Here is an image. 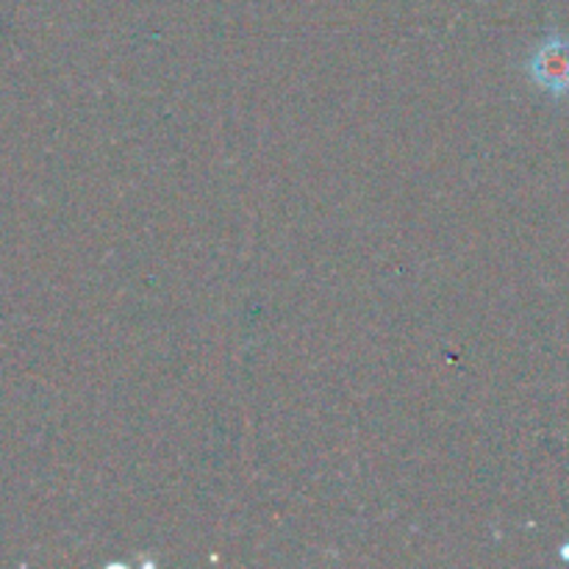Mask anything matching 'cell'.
Wrapping results in <instances>:
<instances>
[{
	"instance_id": "6da1fadb",
	"label": "cell",
	"mask_w": 569,
	"mask_h": 569,
	"mask_svg": "<svg viewBox=\"0 0 569 569\" xmlns=\"http://www.w3.org/2000/svg\"><path fill=\"white\" fill-rule=\"evenodd\" d=\"M528 72H531L533 83L542 87L545 92H550L553 98H565L569 92V39L559 37V33L545 39L533 50Z\"/></svg>"
}]
</instances>
